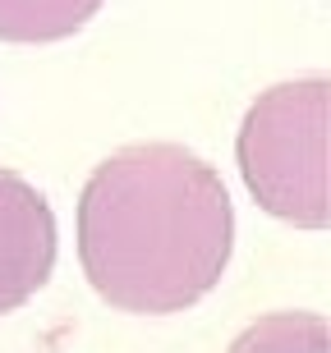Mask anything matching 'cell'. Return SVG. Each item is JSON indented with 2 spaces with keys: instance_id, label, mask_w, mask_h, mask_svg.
<instances>
[{
  "instance_id": "cell-5",
  "label": "cell",
  "mask_w": 331,
  "mask_h": 353,
  "mask_svg": "<svg viewBox=\"0 0 331 353\" xmlns=\"http://www.w3.org/2000/svg\"><path fill=\"white\" fill-rule=\"evenodd\" d=\"M230 353H331V326L318 312H272L258 316Z\"/></svg>"
},
{
  "instance_id": "cell-1",
  "label": "cell",
  "mask_w": 331,
  "mask_h": 353,
  "mask_svg": "<svg viewBox=\"0 0 331 353\" xmlns=\"http://www.w3.org/2000/svg\"><path fill=\"white\" fill-rule=\"evenodd\" d=\"M235 248L221 174L180 143L120 147L79 197V262L120 312L166 316L207 299Z\"/></svg>"
},
{
  "instance_id": "cell-4",
  "label": "cell",
  "mask_w": 331,
  "mask_h": 353,
  "mask_svg": "<svg viewBox=\"0 0 331 353\" xmlns=\"http://www.w3.org/2000/svg\"><path fill=\"white\" fill-rule=\"evenodd\" d=\"M102 0H0V41L37 46V41L74 37Z\"/></svg>"
},
{
  "instance_id": "cell-2",
  "label": "cell",
  "mask_w": 331,
  "mask_h": 353,
  "mask_svg": "<svg viewBox=\"0 0 331 353\" xmlns=\"http://www.w3.org/2000/svg\"><path fill=\"white\" fill-rule=\"evenodd\" d=\"M239 174L258 207L299 230L331 225V83L322 74L267 88L239 124Z\"/></svg>"
},
{
  "instance_id": "cell-3",
  "label": "cell",
  "mask_w": 331,
  "mask_h": 353,
  "mask_svg": "<svg viewBox=\"0 0 331 353\" xmlns=\"http://www.w3.org/2000/svg\"><path fill=\"white\" fill-rule=\"evenodd\" d=\"M55 271V211L14 170H0V316L23 307Z\"/></svg>"
}]
</instances>
